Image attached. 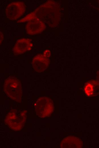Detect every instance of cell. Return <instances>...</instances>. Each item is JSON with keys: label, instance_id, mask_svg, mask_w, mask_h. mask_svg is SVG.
Instances as JSON below:
<instances>
[{"label": "cell", "instance_id": "cell-1", "mask_svg": "<svg viewBox=\"0 0 99 148\" xmlns=\"http://www.w3.org/2000/svg\"><path fill=\"white\" fill-rule=\"evenodd\" d=\"M4 91L6 94L11 99L20 102L22 100V85L16 77H10L5 81Z\"/></svg>", "mask_w": 99, "mask_h": 148}, {"label": "cell", "instance_id": "cell-2", "mask_svg": "<svg viewBox=\"0 0 99 148\" xmlns=\"http://www.w3.org/2000/svg\"><path fill=\"white\" fill-rule=\"evenodd\" d=\"M27 112L26 110H11L5 117V123L13 130H21L26 121Z\"/></svg>", "mask_w": 99, "mask_h": 148}, {"label": "cell", "instance_id": "cell-3", "mask_svg": "<svg viewBox=\"0 0 99 148\" xmlns=\"http://www.w3.org/2000/svg\"><path fill=\"white\" fill-rule=\"evenodd\" d=\"M37 114L41 118L48 116L53 112L54 107L52 100L47 97L39 98L35 104Z\"/></svg>", "mask_w": 99, "mask_h": 148}, {"label": "cell", "instance_id": "cell-4", "mask_svg": "<svg viewBox=\"0 0 99 148\" xmlns=\"http://www.w3.org/2000/svg\"><path fill=\"white\" fill-rule=\"evenodd\" d=\"M26 7L22 2H12L8 5L5 9V14L7 19L16 20L22 16L25 11Z\"/></svg>", "mask_w": 99, "mask_h": 148}, {"label": "cell", "instance_id": "cell-5", "mask_svg": "<svg viewBox=\"0 0 99 148\" xmlns=\"http://www.w3.org/2000/svg\"><path fill=\"white\" fill-rule=\"evenodd\" d=\"M45 25L39 19L35 18L28 21L26 26V30L28 34H38L42 32L45 29Z\"/></svg>", "mask_w": 99, "mask_h": 148}, {"label": "cell", "instance_id": "cell-6", "mask_svg": "<svg viewBox=\"0 0 99 148\" xmlns=\"http://www.w3.org/2000/svg\"><path fill=\"white\" fill-rule=\"evenodd\" d=\"M32 46L30 40L25 38L20 39L16 42L14 46V54L15 55L22 54L31 49Z\"/></svg>", "mask_w": 99, "mask_h": 148}, {"label": "cell", "instance_id": "cell-7", "mask_svg": "<svg viewBox=\"0 0 99 148\" xmlns=\"http://www.w3.org/2000/svg\"><path fill=\"white\" fill-rule=\"evenodd\" d=\"M48 60L44 55L38 54L33 58L32 64L34 70L37 72L43 71L47 68Z\"/></svg>", "mask_w": 99, "mask_h": 148}, {"label": "cell", "instance_id": "cell-8", "mask_svg": "<svg viewBox=\"0 0 99 148\" xmlns=\"http://www.w3.org/2000/svg\"><path fill=\"white\" fill-rule=\"evenodd\" d=\"M82 143L81 140L78 137L68 136L64 138L61 141L60 146L63 148H81Z\"/></svg>", "mask_w": 99, "mask_h": 148}]
</instances>
